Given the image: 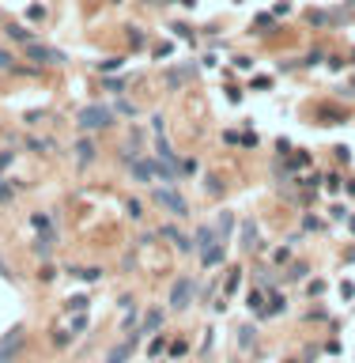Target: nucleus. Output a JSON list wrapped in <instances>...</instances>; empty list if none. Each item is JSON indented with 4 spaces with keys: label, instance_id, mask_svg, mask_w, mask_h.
I'll use <instances>...</instances> for the list:
<instances>
[{
    "label": "nucleus",
    "instance_id": "13",
    "mask_svg": "<svg viewBox=\"0 0 355 363\" xmlns=\"http://www.w3.org/2000/svg\"><path fill=\"white\" fill-rule=\"evenodd\" d=\"M159 322H162V314H148V318H144V329H155Z\"/></svg>",
    "mask_w": 355,
    "mask_h": 363
},
{
    "label": "nucleus",
    "instance_id": "9",
    "mask_svg": "<svg viewBox=\"0 0 355 363\" xmlns=\"http://www.w3.org/2000/svg\"><path fill=\"white\" fill-rule=\"evenodd\" d=\"M223 261V250L216 246V250H204V265H220Z\"/></svg>",
    "mask_w": 355,
    "mask_h": 363
},
{
    "label": "nucleus",
    "instance_id": "4",
    "mask_svg": "<svg viewBox=\"0 0 355 363\" xmlns=\"http://www.w3.org/2000/svg\"><path fill=\"white\" fill-rule=\"evenodd\" d=\"M155 200H159L162 208H170L174 216H189V204L182 193H170V190H155Z\"/></svg>",
    "mask_w": 355,
    "mask_h": 363
},
{
    "label": "nucleus",
    "instance_id": "8",
    "mask_svg": "<svg viewBox=\"0 0 355 363\" xmlns=\"http://www.w3.org/2000/svg\"><path fill=\"white\" fill-rule=\"evenodd\" d=\"M76 152H80V159H94V144H91V140H80Z\"/></svg>",
    "mask_w": 355,
    "mask_h": 363
},
{
    "label": "nucleus",
    "instance_id": "3",
    "mask_svg": "<svg viewBox=\"0 0 355 363\" xmlns=\"http://www.w3.org/2000/svg\"><path fill=\"white\" fill-rule=\"evenodd\" d=\"M26 57L38 60V64H60L64 53H60V50H50V46H38V42H26Z\"/></svg>",
    "mask_w": 355,
    "mask_h": 363
},
{
    "label": "nucleus",
    "instance_id": "7",
    "mask_svg": "<svg viewBox=\"0 0 355 363\" xmlns=\"http://www.w3.org/2000/svg\"><path fill=\"white\" fill-rule=\"evenodd\" d=\"M132 348H136V337H128L125 344H118V348L110 352V363H125L128 356H132Z\"/></svg>",
    "mask_w": 355,
    "mask_h": 363
},
{
    "label": "nucleus",
    "instance_id": "15",
    "mask_svg": "<svg viewBox=\"0 0 355 363\" xmlns=\"http://www.w3.org/2000/svg\"><path fill=\"white\" fill-rule=\"evenodd\" d=\"M12 197V190H4V186H0V200H8Z\"/></svg>",
    "mask_w": 355,
    "mask_h": 363
},
{
    "label": "nucleus",
    "instance_id": "12",
    "mask_svg": "<svg viewBox=\"0 0 355 363\" xmlns=\"http://www.w3.org/2000/svg\"><path fill=\"white\" fill-rule=\"evenodd\" d=\"M8 34H12V38H19V42H26V38H30L23 26H8Z\"/></svg>",
    "mask_w": 355,
    "mask_h": 363
},
{
    "label": "nucleus",
    "instance_id": "5",
    "mask_svg": "<svg viewBox=\"0 0 355 363\" xmlns=\"http://www.w3.org/2000/svg\"><path fill=\"white\" fill-rule=\"evenodd\" d=\"M19 348H23V329L16 326V329L8 333V337L0 340V363H8L12 356H19Z\"/></svg>",
    "mask_w": 355,
    "mask_h": 363
},
{
    "label": "nucleus",
    "instance_id": "1",
    "mask_svg": "<svg viewBox=\"0 0 355 363\" xmlns=\"http://www.w3.org/2000/svg\"><path fill=\"white\" fill-rule=\"evenodd\" d=\"M114 121V110H106V106H84L80 110V129H106Z\"/></svg>",
    "mask_w": 355,
    "mask_h": 363
},
{
    "label": "nucleus",
    "instance_id": "2",
    "mask_svg": "<svg viewBox=\"0 0 355 363\" xmlns=\"http://www.w3.org/2000/svg\"><path fill=\"white\" fill-rule=\"evenodd\" d=\"M132 174H136V182H152L155 174H162L166 182H174V178H178V174H170L166 166H155L152 159H132Z\"/></svg>",
    "mask_w": 355,
    "mask_h": 363
},
{
    "label": "nucleus",
    "instance_id": "14",
    "mask_svg": "<svg viewBox=\"0 0 355 363\" xmlns=\"http://www.w3.org/2000/svg\"><path fill=\"white\" fill-rule=\"evenodd\" d=\"M0 68H12V57H8L4 50H0Z\"/></svg>",
    "mask_w": 355,
    "mask_h": 363
},
{
    "label": "nucleus",
    "instance_id": "10",
    "mask_svg": "<svg viewBox=\"0 0 355 363\" xmlns=\"http://www.w3.org/2000/svg\"><path fill=\"white\" fill-rule=\"evenodd\" d=\"M84 306H87V299H84V295H76V299H68V310H84Z\"/></svg>",
    "mask_w": 355,
    "mask_h": 363
},
{
    "label": "nucleus",
    "instance_id": "6",
    "mask_svg": "<svg viewBox=\"0 0 355 363\" xmlns=\"http://www.w3.org/2000/svg\"><path fill=\"white\" fill-rule=\"evenodd\" d=\"M189 295H193V284H189V280H178L174 292H170V306H178V310L189 306Z\"/></svg>",
    "mask_w": 355,
    "mask_h": 363
},
{
    "label": "nucleus",
    "instance_id": "11",
    "mask_svg": "<svg viewBox=\"0 0 355 363\" xmlns=\"http://www.w3.org/2000/svg\"><path fill=\"white\" fill-rule=\"evenodd\" d=\"M76 276H80V280H98V268H80Z\"/></svg>",
    "mask_w": 355,
    "mask_h": 363
}]
</instances>
